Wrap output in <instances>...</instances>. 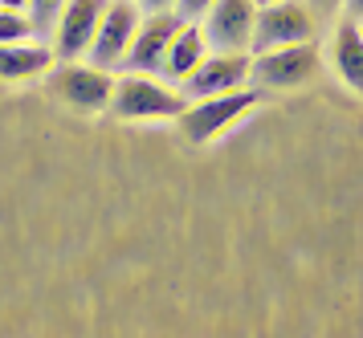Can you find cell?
<instances>
[{
    "label": "cell",
    "instance_id": "obj_1",
    "mask_svg": "<svg viewBox=\"0 0 363 338\" xmlns=\"http://www.w3.org/2000/svg\"><path fill=\"white\" fill-rule=\"evenodd\" d=\"M265 102V94L257 86H241V90H229V94H208V98H192L172 123L180 130V139L188 147H208L213 139H220L225 130H233L241 118L257 111Z\"/></svg>",
    "mask_w": 363,
    "mask_h": 338
},
{
    "label": "cell",
    "instance_id": "obj_2",
    "mask_svg": "<svg viewBox=\"0 0 363 338\" xmlns=\"http://www.w3.org/2000/svg\"><path fill=\"white\" fill-rule=\"evenodd\" d=\"M184 106L188 98L172 81H164L160 74H135V69L115 78V90L106 102V111L118 123H160V118H176Z\"/></svg>",
    "mask_w": 363,
    "mask_h": 338
},
{
    "label": "cell",
    "instance_id": "obj_3",
    "mask_svg": "<svg viewBox=\"0 0 363 338\" xmlns=\"http://www.w3.org/2000/svg\"><path fill=\"white\" fill-rule=\"evenodd\" d=\"M323 69V49L318 41H298V45H278L249 53V86H257L262 94L269 90H302L311 86Z\"/></svg>",
    "mask_w": 363,
    "mask_h": 338
},
{
    "label": "cell",
    "instance_id": "obj_4",
    "mask_svg": "<svg viewBox=\"0 0 363 338\" xmlns=\"http://www.w3.org/2000/svg\"><path fill=\"white\" fill-rule=\"evenodd\" d=\"M298 41H318V16L311 13L306 0H269V4H257L249 53L298 45Z\"/></svg>",
    "mask_w": 363,
    "mask_h": 338
},
{
    "label": "cell",
    "instance_id": "obj_5",
    "mask_svg": "<svg viewBox=\"0 0 363 338\" xmlns=\"http://www.w3.org/2000/svg\"><path fill=\"white\" fill-rule=\"evenodd\" d=\"M50 86L66 106H74L82 114H99L111 102L115 69H102L94 62H62L57 69H50Z\"/></svg>",
    "mask_w": 363,
    "mask_h": 338
},
{
    "label": "cell",
    "instance_id": "obj_6",
    "mask_svg": "<svg viewBox=\"0 0 363 338\" xmlns=\"http://www.w3.org/2000/svg\"><path fill=\"white\" fill-rule=\"evenodd\" d=\"M253 16H257V0H213L200 16L204 45L220 53H249Z\"/></svg>",
    "mask_w": 363,
    "mask_h": 338
},
{
    "label": "cell",
    "instance_id": "obj_7",
    "mask_svg": "<svg viewBox=\"0 0 363 338\" xmlns=\"http://www.w3.org/2000/svg\"><path fill=\"white\" fill-rule=\"evenodd\" d=\"M139 16L143 13L135 9V0H106V9H102V16H99V29H94V37H90L86 57H90L94 65H102V69L123 65Z\"/></svg>",
    "mask_w": 363,
    "mask_h": 338
},
{
    "label": "cell",
    "instance_id": "obj_8",
    "mask_svg": "<svg viewBox=\"0 0 363 338\" xmlns=\"http://www.w3.org/2000/svg\"><path fill=\"white\" fill-rule=\"evenodd\" d=\"M241 86H249V53H220V49H213L180 81V94L192 102V98H208V94H229V90H241Z\"/></svg>",
    "mask_w": 363,
    "mask_h": 338
},
{
    "label": "cell",
    "instance_id": "obj_9",
    "mask_svg": "<svg viewBox=\"0 0 363 338\" xmlns=\"http://www.w3.org/2000/svg\"><path fill=\"white\" fill-rule=\"evenodd\" d=\"M106 9V0H66L62 13L53 16V57L62 62H78L86 49H90V37L99 29V16Z\"/></svg>",
    "mask_w": 363,
    "mask_h": 338
},
{
    "label": "cell",
    "instance_id": "obj_10",
    "mask_svg": "<svg viewBox=\"0 0 363 338\" xmlns=\"http://www.w3.org/2000/svg\"><path fill=\"white\" fill-rule=\"evenodd\" d=\"M330 69L335 78L343 81L347 90H363V29H359V0H351V13L335 16L330 29V45H327Z\"/></svg>",
    "mask_w": 363,
    "mask_h": 338
},
{
    "label": "cell",
    "instance_id": "obj_11",
    "mask_svg": "<svg viewBox=\"0 0 363 338\" xmlns=\"http://www.w3.org/2000/svg\"><path fill=\"white\" fill-rule=\"evenodd\" d=\"M176 29H180L176 9L139 16L135 37H131V45H127V57H123V69H135V74H160L164 49H167V41H172V33Z\"/></svg>",
    "mask_w": 363,
    "mask_h": 338
},
{
    "label": "cell",
    "instance_id": "obj_12",
    "mask_svg": "<svg viewBox=\"0 0 363 338\" xmlns=\"http://www.w3.org/2000/svg\"><path fill=\"white\" fill-rule=\"evenodd\" d=\"M208 53V45H204V33H200V21H180V29L172 33V41H167L164 49V62H160V78L164 81H176L180 86L192 69H196V62Z\"/></svg>",
    "mask_w": 363,
    "mask_h": 338
},
{
    "label": "cell",
    "instance_id": "obj_13",
    "mask_svg": "<svg viewBox=\"0 0 363 338\" xmlns=\"http://www.w3.org/2000/svg\"><path fill=\"white\" fill-rule=\"evenodd\" d=\"M53 69V49L41 41H9L0 45V78L4 81H25V78H41Z\"/></svg>",
    "mask_w": 363,
    "mask_h": 338
},
{
    "label": "cell",
    "instance_id": "obj_14",
    "mask_svg": "<svg viewBox=\"0 0 363 338\" xmlns=\"http://www.w3.org/2000/svg\"><path fill=\"white\" fill-rule=\"evenodd\" d=\"M33 21L29 13H21V9H0V45H9V41H29L33 37Z\"/></svg>",
    "mask_w": 363,
    "mask_h": 338
},
{
    "label": "cell",
    "instance_id": "obj_15",
    "mask_svg": "<svg viewBox=\"0 0 363 338\" xmlns=\"http://www.w3.org/2000/svg\"><path fill=\"white\" fill-rule=\"evenodd\" d=\"M62 4H66V0H29V9H25V13H29V21H33L37 33H45L53 25V16L62 13Z\"/></svg>",
    "mask_w": 363,
    "mask_h": 338
},
{
    "label": "cell",
    "instance_id": "obj_16",
    "mask_svg": "<svg viewBox=\"0 0 363 338\" xmlns=\"http://www.w3.org/2000/svg\"><path fill=\"white\" fill-rule=\"evenodd\" d=\"M208 4H213V0H176L172 9H176V16H180V21H200Z\"/></svg>",
    "mask_w": 363,
    "mask_h": 338
},
{
    "label": "cell",
    "instance_id": "obj_17",
    "mask_svg": "<svg viewBox=\"0 0 363 338\" xmlns=\"http://www.w3.org/2000/svg\"><path fill=\"white\" fill-rule=\"evenodd\" d=\"M306 4H311V13L318 16V21H335V16L343 13L347 0H306Z\"/></svg>",
    "mask_w": 363,
    "mask_h": 338
},
{
    "label": "cell",
    "instance_id": "obj_18",
    "mask_svg": "<svg viewBox=\"0 0 363 338\" xmlns=\"http://www.w3.org/2000/svg\"><path fill=\"white\" fill-rule=\"evenodd\" d=\"M176 0H135V9L139 13H164V9H172Z\"/></svg>",
    "mask_w": 363,
    "mask_h": 338
},
{
    "label": "cell",
    "instance_id": "obj_19",
    "mask_svg": "<svg viewBox=\"0 0 363 338\" xmlns=\"http://www.w3.org/2000/svg\"><path fill=\"white\" fill-rule=\"evenodd\" d=\"M0 9H21V13H25V9H29V0H0Z\"/></svg>",
    "mask_w": 363,
    "mask_h": 338
},
{
    "label": "cell",
    "instance_id": "obj_20",
    "mask_svg": "<svg viewBox=\"0 0 363 338\" xmlns=\"http://www.w3.org/2000/svg\"><path fill=\"white\" fill-rule=\"evenodd\" d=\"M257 4H269V0H257Z\"/></svg>",
    "mask_w": 363,
    "mask_h": 338
}]
</instances>
